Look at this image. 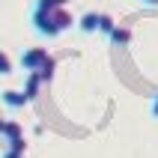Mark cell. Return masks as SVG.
<instances>
[{
    "mask_svg": "<svg viewBox=\"0 0 158 158\" xmlns=\"http://www.w3.org/2000/svg\"><path fill=\"white\" fill-rule=\"evenodd\" d=\"M0 75H12V60L6 51H0Z\"/></svg>",
    "mask_w": 158,
    "mask_h": 158,
    "instance_id": "11",
    "label": "cell"
},
{
    "mask_svg": "<svg viewBox=\"0 0 158 158\" xmlns=\"http://www.w3.org/2000/svg\"><path fill=\"white\" fill-rule=\"evenodd\" d=\"M98 21H102V12H84V15L78 18V27L84 30V33H96Z\"/></svg>",
    "mask_w": 158,
    "mask_h": 158,
    "instance_id": "3",
    "label": "cell"
},
{
    "mask_svg": "<svg viewBox=\"0 0 158 158\" xmlns=\"http://www.w3.org/2000/svg\"><path fill=\"white\" fill-rule=\"evenodd\" d=\"M3 158H24V152H12V149H6V152H3Z\"/></svg>",
    "mask_w": 158,
    "mask_h": 158,
    "instance_id": "12",
    "label": "cell"
},
{
    "mask_svg": "<svg viewBox=\"0 0 158 158\" xmlns=\"http://www.w3.org/2000/svg\"><path fill=\"white\" fill-rule=\"evenodd\" d=\"M143 3H146V6H158V0H143Z\"/></svg>",
    "mask_w": 158,
    "mask_h": 158,
    "instance_id": "15",
    "label": "cell"
},
{
    "mask_svg": "<svg viewBox=\"0 0 158 158\" xmlns=\"http://www.w3.org/2000/svg\"><path fill=\"white\" fill-rule=\"evenodd\" d=\"M39 89H42V78H39L36 72H27V84H24V96H27V102H33V98L39 96Z\"/></svg>",
    "mask_w": 158,
    "mask_h": 158,
    "instance_id": "4",
    "label": "cell"
},
{
    "mask_svg": "<svg viewBox=\"0 0 158 158\" xmlns=\"http://www.w3.org/2000/svg\"><path fill=\"white\" fill-rule=\"evenodd\" d=\"M107 39H110V42H114L116 48H125V45L131 42V30H128V27H119V24H116V30H114L110 36H107Z\"/></svg>",
    "mask_w": 158,
    "mask_h": 158,
    "instance_id": "7",
    "label": "cell"
},
{
    "mask_svg": "<svg viewBox=\"0 0 158 158\" xmlns=\"http://www.w3.org/2000/svg\"><path fill=\"white\" fill-rule=\"evenodd\" d=\"M152 116H158V93H155V98H152Z\"/></svg>",
    "mask_w": 158,
    "mask_h": 158,
    "instance_id": "13",
    "label": "cell"
},
{
    "mask_svg": "<svg viewBox=\"0 0 158 158\" xmlns=\"http://www.w3.org/2000/svg\"><path fill=\"white\" fill-rule=\"evenodd\" d=\"M3 105L6 107H24L27 105L24 89H6V93H3Z\"/></svg>",
    "mask_w": 158,
    "mask_h": 158,
    "instance_id": "5",
    "label": "cell"
},
{
    "mask_svg": "<svg viewBox=\"0 0 158 158\" xmlns=\"http://www.w3.org/2000/svg\"><path fill=\"white\" fill-rule=\"evenodd\" d=\"M72 24H75V18H72L69 9H33V27H36V33L48 36V39L66 33Z\"/></svg>",
    "mask_w": 158,
    "mask_h": 158,
    "instance_id": "1",
    "label": "cell"
},
{
    "mask_svg": "<svg viewBox=\"0 0 158 158\" xmlns=\"http://www.w3.org/2000/svg\"><path fill=\"white\" fill-rule=\"evenodd\" d=\"M3 140H6V146L9 143H15V140H24V128L18 123H12V119H6V128H3Z\"/></svg>",
    "mask_w": 158,
    "mask_h": 158,
    "instance_id": "6",
    "label": "cell"
},
{
    "mask_svg": "<svg viewBox=\"0 0 158 158\" xmlns=\"http://www.w3.org/2000/svg\"><path fill=\"white\" fill-rule=\"evenodd\" d=\"M114 30H116V21H114V15H105V12H102V21H98V33L110 36Z\"/></svg>",
    "mask_w": 158,
    "mask_h": 158,
    "instance_id": "9",
    "label": "cell"
},
{
    "mask_svg": "<svg viewBox=\"0 0 158 158\" xmlns=\"http://www.w3.org/2000/svg\"><path fill=\"white\" fill-rule=\"evenodd\" d=\"M54 69H57V60H54V57H51V60L45 63L42 69L36 72V75H39V78H42V84H51V81H54Z\"/></svg>",
    "mask_w": 158,
    "mask_h": 158,
    "instance_id": "8",
    "label": "cell"
},
{
    "mask_svg": "<svg viewBox=\"0 0 158 158\" xmlns=\"http://www.w3.org/2000/svg\"><path fill=\"white\" fill-rule=\"evenodd\" d=\"M48 60H51L48 48H27V51L21 54V66H24L27 72H39Z\"/></svg>",
    "mask_w": 158,
    "mask_h": 158,
    "instance_id": "2",
    "label": "cell"
},
{
    "mask_svg": "<svg viewBox=\"0 0 158 158\" xmlns=\"http://www.w3.org/2000/svg\"><path fill=\"white\" fill-rule=\"evenodd\" d=\"M3 128H6V119H0V137H3Z\"/></svg>",
    "mask_w": 158,
    "mask_h": 158,
    "instance_id": "14",
    "label": "cell"
},
{
    "mask_svg": "<svg viewBox=\"0 0 158 158\" xmlns=\"http://www.w3.org/2000/svg\"><path fill=\"white\" fill-rule=\"evenodd\" d=\"M69 6V0H36L33 9H66Z\"/></svg>",
    "mask_w": 158,
    "mask_h": 158,
    "instance_id": "10",
    "label": "cell"
}]
</instances>
